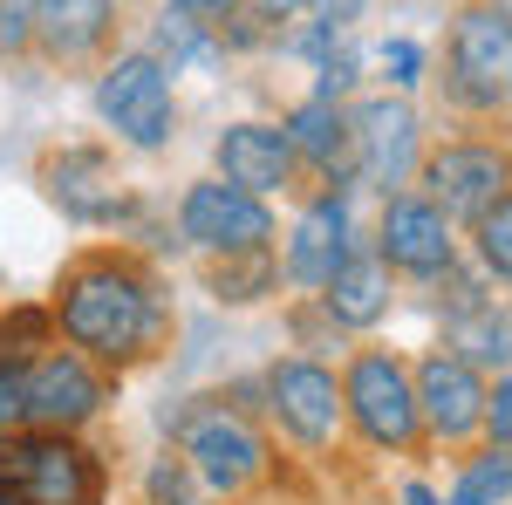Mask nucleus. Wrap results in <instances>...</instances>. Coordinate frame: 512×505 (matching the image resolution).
<instances>
[{"label":"nucleus","mask_w":512,"mask_h":505,"mask_svg":"<svg viewBox=\"0 0 512 505\" xmlns=\"http://www.w3.org/2000/svg\"><path fill=\"white\" fill-rule=\"evenodd\" d=\"M55 314H62V335L76 349H89L96 362H130V355L151 349V335H158V294H151L144 273L123 267V260L76 267Z\"/></svg>","instance_id":"obj_1"},{"label":"nucleus","mask_w":512,"mask_h":505,"mask_svg":"<svg viewBox=\"0 0 512 505\" xmlns=\"http://www.w3.org/2000/svg\"><path fill=\"white\" fill-rule=\"evenodd\" d=\"M0 492H14L21 505H96L103 471L55 430H0Z\"/></svg>","instance_id":"obj_2"},{"label":"nucleus","mask_w":512,"mask_h":505,"mask_svg":"<svg viewBox=\"0 0 512 505\" xmlns=\"http://www.w3.org/2000/svg\"><path fill=\"white\" fill-rule=\"evenodd\" d=\"M444 89L458 110H506L512 103V21H499L485 0L451 21Z\"/></svg>","instance_id":"obj_3"},{"label":"nucleus","mask_w":512,"mask_h":505,"mask_svg":"<svg viewBox=\"0 0 512 505\" xmlns=\"http://www.w3.org/2000/svg\"><path fill=\"white\" fill-rule=\"evenodd\" d=\"M424 198H431L444 219H485L499 198L512 192V151L506 144H485V137H458V144H437L424 151Z\"/></svg>","instance_id":"obj_4"},{"label":"nucleus","mask_w":512,"mask_h":505,"mask_svg":"<svg viewBox=\"0 0 512 505\" xmlns=\"http://www.w3.org/2000/svg\"><path fill=\"white\" fill-rule=\"evenodd\" d=\"M342 410L355 417V430L376 444V451H403L424 417H417V383L396 355H355L349 362V383H342Z\"/></svg>","instance_id":"obj_5"},{"label":"nucleus","mask_w":512,"mask_h":505,"mask_svg":"<svg viewBox=\"0 0 512 505\" xmlns=\"http://www.w3.org/2000/svg\"><path fill=\"white\" fill-rule=\"evenodd\" d=\"M96 117L110 123L123 144L158 151L164 137H171V76H164V62H151L144 48L117 55L103 69V82H96Z\"/></svg>","instance_id":"obj_6"},{"label":"nucleus","mask_w":512,"mask_h":505,"mask_svg":"<svg viewBox=\"0 0 512 505\" xmlns=\"http://www.w3.org/2000/svg\"><path fill=\"white\" fill-rule=\"evenodd\" d=\"M178 233L192 239L198 253H260L267 239H274V212H267V198L239 192L226 178H198L185 205H178Z\"/></svg>","instance_id":"obj_7"},{"label":"nucleus","mask_w":512,"mask_h":505,"mask_svg":"<svg viewBox=\"0 0 512 505\" xmlns=\"http://www.w3.org/2000/svg\"><path fill=\"white\" fill-rule=\"evenodd\" d=\"M349 137H355V178L376 185V192H396L417 164H424V123L403 96H369L355 103L349 117Z\"/></svg>","instance_id":"obj_8"},{"label":"nucleus","mask_w":512,"mask_h":505,"mask_svg":"<svg viewBox=\"0 0 512 505\" xmlns=\"http://www.w3.org/2000/svg\"><path fill=\"white\" fill-rule=\"evenodd\" d=\"M383 267H403V273H451L458 267V239H451V219L437 212L431 198H410L396 192L383 205V239H376Z\"/></svg>","instance_id":"obj_9"},{"label":"nucleus","mask_w":512,"mask_h":505,"mask_svg":"<svg viewBox=\"0 0 512 505\" xmlns=\"http://www.w3.org/2000/svg\"><path fill=\"white\" fill-rule=\"evenodd\" d=\"M185 465L198 471L205 492H246L260 471H267V444L239 424L233 410H212L185 430Z\"/></svg>","instance_id":"obj_10"},{"label":"nucleus","mask_w":512,"mask_h":505,"mask_svg":"<svg viewBox=\"0 0 512 505\" xmlns=\"http://www.w3.org/2000/svg\"><path fill=\"white\" fill-rule=\"evenodd\" d=\"M96 410H103V383H96V369L82 355L55 349V355H35L28 362V424L62 437V430L89 424Z\"/></svg>","instance_id":"obj_11"},{"label":"nucleus","mask_w":512,"mask_h":505,"mask_svg":"<svg viewBox=\"0 0 512 505\" xmlns=\"http://www.w3.org/2000/svg\"><path fill=\"white\" fill-rule=\"evenodd\" d=\"M417 383V417L444 437V444H458V437H472L485 424V383H478L472 362H458V355H424V369L410 376Z\"/></svg>","instance_id":"obj_12"},{"label":"nucleus","mask_w":512,"mask_h":505,"mask_svg":"<svg viewBox=\"0 0 512 505\" xmlns=\"http://www.w3.org/2000/svg\"><path fill=\"white\" fill-rule=\"evenodd\" d=\"M267 396H274V417L287 424V437L301 444H328L335 424H342V383L321 369V362H280L267 376Z\"/></svg>","instance_id":"obj_13"},{"label":"nucleus","mask_w":512,"mask_h":505,"mask_svg":"<svg viewBox=\"0 0 512 505\" xmlns=\"http://www.w3.org/2000/svg\"><path fill=\"white\" fill-rule=\"evenodd\" d=\"M349 253H355L349 246V192L335 185V192H321L294 219V233H287V280L294 287H328Z\"/></svg>","instance_id":"obj_14"},{"label":"nucleus","mask_w":512,"mask_h":505,"mask_svg":"<svg viewBox=\"0 0 512 505\" xmlns=\"http://www.w3.org/2000/svg\"><path fill=\"white\" fill-rule=\"evenodd\" d=\"M219 178L253 198H274L294 185V151L274 123H233L219 130Z\"/></svg>","instance_id":"obj_15"},{"label":"nucleus","mask_w":512,"mask_h":505,"mask_svg":"<svg viewBox=\"0 0 512 505\" xmlns=\"http://www.w3.org/2000/svg\"><path fill=\"white\" fill-rule=\"evenodd\" d=\"M41 185H48V198L69 212V219H82V226H103V219H117V171H110V157L103 151H62L41 164Z\"/></svg>","instance_id":"obj_16"},{"label":"nucleus","mask_w":512,"mask_h":505,"mask_svg":"<svg viewBox=\"0 0 512 505\" xmlns=\"http://www.w3.org/2000/svg\"><path fill=\"white\" fill-rule=\"evenodd\" d=\"M280 137H287L294 164H315L321 178L349 185V171H355V137H349V117H342V103H321V96H308L294 117L280 123Z\"/></svg>","instance_id":"obj_17"},{"label":"nucleus","mask_w":512,"mask_h":505,"mask_svg":"<svg viewBox=\"0 0 512 505\" xmlns=\"http://www.w3.org/2000/svg\"><path fill=\"white\" fill-rule=\"evenodd\" d=\"M117 28V0H41L35 7V41L48 62H82L96 55Z\"/></svg>","instance_id":"obj_18"},{"label":"nucleus","mask_w":512,"mask_h":505,"mask_svg":"<svg viewBox=\"0 0 512 505\" xmlns=\"http://www.w3.org/2000/svg\"><path fill=\"white\" fill-rule=\"evenodd\" d=\"M321 301L328 314L342 321V328H376L383 314H390V267H383V253L369 246V253H349L335 280L321 287Z\"/></svg>","instance_id":"obj_19"},{"label":"nucleus","mask_w":512,"mask_h":505,"mask_svg":"<svg viewBox=\"0 0 512 505\" xmlns=\"http://www.w3.org/2000/svg\"><path fill=\"white\" fill-rule=\"evenodd\" d=\"M451 349H458V362H472V369H506L512 362V308L485 301V308L458 314L451 321Z\"/></svg>","instance_id":"obj_20"},{"label":"nucleus","mask_w":512,"mask_h":505,"mask_svg":"<svg viewBox=\"0 0 512 505\" xmlns=\"http://www.w3.org/2000/svg\"><path fill=\"white\" fill-rule=\"evenodd\" d=\"M274 246H260V253H226L219 267H212V294L219 301H233V308H246V301H260V294H274Z\"/></svg>","instance_id":"obj_21"},{"label":"nucleus","mask_w":512,"mask_h":505,"mask_svg":"<svg viewBox=\"0 0 512 505\" xmlns=\"http://www.w3.org/2000/svg\"><path fill=\"white\" fill-rule=\"evenodd\" d=\"M506 492H512V451H499V444H492L485 458H472V465H465L458 492H451L444 505H499Z\"/></svg>","instance_id":"obj_22"},{"label":"nucleus","mask_w":512,"mask_h":505,"mask_svg":"<svg viewBox=\"0 0 512 505\" xmlns=\"http://www.w3.org/2000/svg\"><path fill=\"white\" fill-rule=\"evenodd\" d=\"M212 55V41L198 35V21H185V14H164L158 21V48H151V62H164V76H178L185 62H205Z\"/></svg>","instance_id":"obj_23"},{"label":"nucleus","mask_w":512,"mask_h":505,"mask_svg":"<svg viewBox=\"0 0 512 505\" xmlns=\"http://www.w3.org/2000/svg\"><path fill=\"white\" fill-rule=\"evenodd\" d=\"M472 233H478V260H485V273H499V280L512 287V192L478 219Z\"/></svg>","instance_id":"obj_24"},{"label":"nucleus","mask_w":512,"mask_h":505,"mask_svg":"<svg viewBox=\"0 0 512 505\" xmlns=\"http://www.w3.org/2000/svg\"><path fill=\"white\" fill-rule=\"evenodd\" d=\"M355 76H362V55H355V41L342 35V41H335V48L315 62V96H321V103H342V96L355 89Z\"/></svg>","instance_id":"obj_25"},{"label":"nucleus","mask_w":512,"mask_h":505,"mask_svg":"<svg viewBox=\"0 0 512 505\" xmlns=\"http://www.w3.org/2000/svg\"><path fill=\"white\" fill-rule=\"evenodd\" d=\"M28 424V362L0 355V430H21Z\"/></svg>","instance_id":"obj_26"},{"label":"nucleus","mask_w":512,"mask_h":505,"mask_svg":"<svg viewBox=\"0 0 512 505\" xmlns=\"http://www.w3.org/2000/svg\"><path fill=\"white\" fill-rule=\"evenodd\" d=\"M151 492H158L164 505H205V492H198V471L185 465V458H164V465L151 471Z\"/></svg>","instance_id":"obj_27"},{"label":"nucleus","mask_w":512,"mask_h":505,"mask_svg":"<svg viewBox=\"0 0 512 505\" xmlns=\"http://www.w3.org/2000/svg\"><path fill=\"white\" fill-rule=\"evenodd\" d=\"M35 7L41 0H0V55H21L35 41Z\"/></svg>","instance_id":"obj_28"},{"label":"nucleus","mask_w":512,"mask_h":505,"mask_svg":"<svg viewBox=\"0 0 512 505\" xmlns=\"http://www.w3.org/2000/svg\"><path fill=\"white\" fill-rule=\"evenodd\" d=\"M383 69H390V82H396V89H410V82L424 76V48H417V41H403V35H396V41H383Z\"/></svg>","instance_id":"obj_29"},{"label":"nucleus","mask_w":512,"mask_h":505,"mask_svg":"<svg viewBox=\"0 0 512 505\" xmlns=\"http://www.w3.org/2000/svg\"><path fill=\"white\" fill-rule=\"evenodd\" d=\"M485 430L499 437V451H512V376H499V389H485Z\"/></svg>","instance_id":"obj_30"},{"label":"nucleus","mask_w":512,"mask_h":505,"mask_svg":"<svg viewBox=\"0 0 512 505\" xmlns=\"http://www.w3.org/2000/svg\"><path fill=\"white\" fill-rule=\"evenodd\" d=\"M171 14H185V21H198V28H219V21L239 14V0H171Z\"/></svg>","instance_id":"obj_31"},{"label":"nucleus","mask_w":512,"mask_h":505,"mask_svg":"<svg viewBox=\"0 0 512 505\" xmlns=\"http://www.w3.org/2000/svg\"><path fill=\"white\" fill-rule=\"evenodd\" d=\"M301 7H315L321 28H349V21L362 14V7H369V0H301Z\"/></svg>","instance_id":"obj_32"},{"label":"nucleus","mask_w":512,"mask_h":505,"mask_svg":"<svg viewBox=\"0 0 512 505\" xmlns=\"http://www.w3.org/2000/svg\"><path fill=\"white\" fill-rule=\"evenodd\" d=\"M294 7H301V0H253V14H260V21H287Z\"/></svg>","instance_id":"obj_33"},{"label":"nucleus","mask_w":512,"mask_h":505,"mask_svg":"<svg viewBox=\"0 0 512 505\" xmlns=\"http://www.w3.org/2000/svg\"><path fill=\"white\" fill-rule=\"evenodd\" d=\"M403 505H444V499H437L431 485H403Z\"/></svg>","instance_id":"obj_34"},{"label":"nucleus","mask_w":512,"mask_h":505,"mask_svg":"<svg viewBox=\"0 0 512 505\" xmlns=\"http://www.w3.org/2000/svg\"><path fill=\"white\" fill-rule=\"evenodd\" d=\"M485 7H492V14H499V21H512V0H485Z\"/></svg>","instance_id":"obj_35"},{"label":"nucleus","mask_w":512,"mask_h":505,"mask_svg":"<svg viewBox=\"0 0 512 505\" xmlns=\"http://www.w3.org/2000/svg\"><path fill=\"white\" fill-rule=\"evenodd\" d=\"M0 505H21V499H14V492H0Z\"/></svg>","instance_id":"obj_36"}]
</instances>
